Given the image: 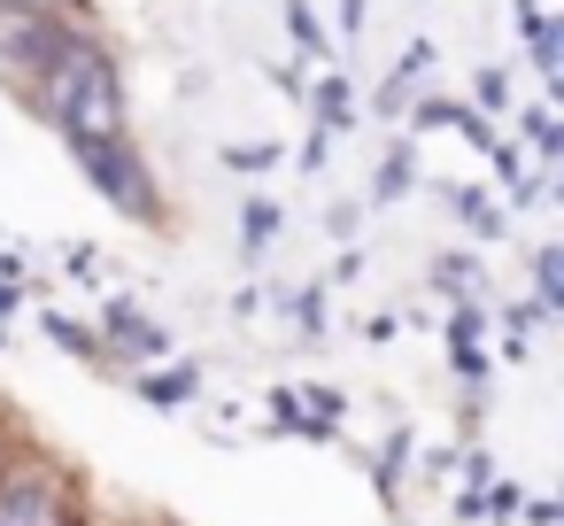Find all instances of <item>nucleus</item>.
Wrapping results in <instances>:
<instances>
[{"label":"nucleus","instance_id":"obj_1","mask_svg":"<svg viewBox=\"0 0 564 526\" xmlns=\"http://www.w3.org/2000/svg\"><path fill=\"white\" fill-rule=\"evenodd\" d=\"M47 94H55V117L63 132L94 155V148H117L124 132V109H117V71L101 63V47L86 40H63V55L47 63Z\"/></svg>","mask_w":564,"mask_h":526},{"label":"nucleus","instance_id":"obj_2","mask_svg":"<svg viewBox=\"0 0 564 526\" xmlns=\"http://www.w3.org/2000/svg\"><path fill=\"white\" fill-rule=\"evenodd\" d=\"M0 526H70L63 487L47 472H9V487H0Z\"/></svg>","mask_w":564,"mask_h":526}]
</instances>
